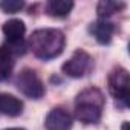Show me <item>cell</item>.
<instances>
[{"instance_id": "cell-1", "label": "cell", "mask_w": 130, "mask_h": 130, "mask_svg": "<svg viewBox=\"0 0 130 130\" xmlns=\"http://www.w3.org/2000/svg\"><path fill=\"white\" fill-rule=\"evenodd\" d=\"M66 46V37L60 29H37L29 37V49L41 60H52L61 55Z\"/></svg>"}, {"instance_id": "cell-2", "label": "cell", "mask_w": 130, "mask_h": 130, "mask_svg": "<svg viewBox=\"0 0 130 130\" xmlns=\"http://www.w3.org/2000/svg\"><path fill=\"white\" fill-rule=\"evenodd\" d=\"M104 95L96 87L84 89L75 100V116L84 124H95L100 121L104 109Z\"/></svg>"}, {"instance_id": "cell-3", "label": "cell", "mask_w": 130, "mask_h": 130, "mask_svg": "<svg viewBox=\"0 0 130 130\" xmlns=\"http://www.w3.org/2000/svg\"><path fill=\"white\" fill-rule=\"evenodd\" d=\"M92 66H93L92 57L87 52L80 49V51L74 52V55L63 64L61 69L71 78H83L92 71Z\"/></svg>"}, {"instance_id": "cell-4", "label": "cell", "mask_w": 130, "mask_h": 130, "mask_svg": "<svg viewBox=\"0 0 130 130\" xmlns=\"http://www.w3.org/2000/svg\"><path fill=\"white\" fill-rule=\"evenodd\" d=\"M17 89L32 100H38L44 95V86L32 69H23L17 75Z\"/></svg>"}, {"instance_id": "cell-5", "label": "cell", "mask_w": 130, "mask_h": 130, "mask_svg": "<svg viewBox=\"0 0 130 130\" xmlns=\"http://www.w3.org/2000/svg\"><path fill=\"white\" fill-rule=\"evenodd\" d=\"M109 90L118 101H122L125 106L128 104L130 77L124 68H116L112 71V74L109 77Z\"/></svg>"}, {"instance_id": "cell-6", "label": "cell", "mask_w": 130, "mask_h": 130, "mask_svg": "<svg viewBox=\"0 0 130 130\" xmlns=\"http://www.w3.org/2000/svg\"><path fill=\"white\" fill-rule=\"evenodd\" d=\"M46 130H71L72 128V116L64 109H52L44 119Z\"/></svg>"}, {"instance_id": "cell-7", "label": "cell", "mask_w": 130, "mask_h": 130, "mask_svg": "<svg viewBox=\"0 0 130 130\" xmlns=\"http://www.w3.org/2000/svg\"><path fill=\"white\" fill-rule=\"evenodd\" d=\"M89 31L93 34V37L96 38V41L100 44H109L110 40H112V35L115 32V26L110 22L98 20V22H95V23L90 25Z\"/></svg>"}, {"instance_id": "cell-8", "label": "cell", "mask_w": 130, "mask_h": 130, "mask_svg": "<svg viewBox=\"0 0 130 130\" xmlns=\"http://www.w3.org/2000/svg\"><path fill=\"white\" fill-rule=\"evenodd\" d=\"M23 110V103L11 95V93H0V113L6 116H19Z\"/></svg>"}, {"instance_id": "cell-9", "label": "cell", "mask_w": 130, "mask_h": 130, "mask_svg": "<svg viewBox=\"0 0 130 130\" xmlns=\"http://www.w3.org/2000/svg\"><path fill=\"white\" fill-rule=\"evenodd\" d=\"M72 8H74V2H71V0H51V2L46 3L44 11L51 17L63 19V17L69 15Z\"/></svg>"}, {"instance_id": "cell-10", "label": "cell", "mask_w": 130, "mask_h": 130, "mask_svg": "<svg viewBox=\"0 0 130 130\" xmlns=\"http://www.w3.org/2000/svg\"><path fill=\"white\" fill-rule=\"evenodd\" d=\"M2 31H3L8 41H19V40H23V35L26 32V26L22 20L12 19V20H8L3 23Z\"/></svg>"}, {"instance_id": "cell-11", "label": "cell", "mask_w": 130, "mask_h": 130, "mask_svg": "<svg viewBox=\"0 0 130 130\" xmlns=\"http://www.w3.org/2000/svg\"><path fill=\"white\" fill-rule=\"evenodd\" d=\"M14 69V55L5 47H0V81H6Z\"/></svg>"}, {"instance_id": "cell-12", "label": "cell", "mask_w": 130, "mask_h": 130, "mask_svg": "<svg viewBox=\"0 0 130 130\" xmlns=\"http://www.w3.org/2000/svg\"><path fill=\"white\" fill-rule=\"evenodd\" d=\"M125 5L122 2H113V0H101V2L96 5V12H98V17L100 19H106V17H110L113 15L115 12L124 9Z\"/></svg>"}, {"instance_id": "cell-13", "label": "cell", "mask_w": 130, "mask_h": 130, "mask_svg": "<svg viewBox=\"0 0 130 130\" xmlns=\"http://www.w3.org/2000/svg\"><path fill=\"white\" fill-rule=\"evenodd\" d=\"M23 8H25V3L22 0H3V2H0V9L3 12H6V14L19 12Z\"/></svg>"}, {"instance_id": "cell-14", "label": "cell", "mask_w": 130, "mask_h": 130, "mask_svg": "<svg viewBox=\"0 0 130 130\" xmlns=\"http://www.w3.org/2000/svg\"><path fill=\"white\" fill-rule=\"evenodd\" d=\"M5 47H6L12 55H23V54L26 52V49H28V46H26L25 40H19V41H8Z\"/></svg>"}, {"instance_id": "cell-15", "label": "cell", "mask_w": 130, "mask_h": 130, "mask_svg": "<svg viewBox=\"0 0 130 130\" xmlns=\"http://www.w3.org/2000/svg\"><path fill=\"white\" fill-rule=\"evenodd\" d=\"M6 130H25V128H20V127H12V128H6Z\"/></svg>"}]
</instances>
